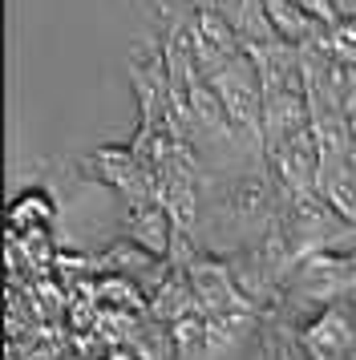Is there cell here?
<instances>
[{
	"label": "cell",
	"instance_id": "1",
	"mask_svg": "<svg viewBox=\"0 0 356 360\" xmlns=\"http://www.w3.org/2000/svg\"><path fill=\"white\" fill-rule=\"evenodd\" d=\"M207 82L215 85V94L223 101L231 130L247 138L259 154H267V142H263V82H259V69L247 57V49L235 61H227L223 69H215Z\"/></svg>",
	"mask_w": 356,
	"mask_h": 360
},
{
	"label": "cell",
	"instance_id": "2",
	"mask_svg": "<svg viewBox=\"0 0 356 360\" xmlns=\"http://www.w3.org/2000/svg\"><path fill=\"white\" fill-rule=\"evenodd\" d=\"M81 174L113 186L117 195H126V202L158 198L154 195V179H150L146 162L134 154V146H101V150H94L89 158H81Z\"/></svg>",
	"mask_w": 356,
	"mask_h": 360
},
{
	"label": "cell",
	"instance_id": "3",
	"mask_svg": "<svg viewBox=\"0 0 356 360\" xmlns=\"http://www.w3.org/2000/svg\"><path fill=\"white\" fill-rule=\"evenodd\" d=\"M272 162L275 179L288 195H300V191H320V146H316V134L312 126L300 134H288L284 142L267 146L263 154Z\"/></svg>",
	"mask_w": 356,
	"mask_h": 360
},
{
	"label": "cell",
	"instance_id": "4",
	"mask_svg": "<svg viewBox=\"0 0 356 360\" xmlns=\"http://www.w3.org/2000/svg\"><path fill=\"white\" fill-rule=\"evenodd\" d=\"M288 283L304 300H336L348 288H356V267L352 259H340V255L320 247V251H307L304 259H295Z\"/></svg>",
	"mask_w": 356,
	"mask_h": 360
},
{
	"label": "cell",
	"instance_id": "5",
	"mask_svg": "<svg viewBox=\"0 0 356 360\" xmlns=\"http://www.w3.org/2000/svg\"><path fill=\"white\" fill-rule=\"evenodd\" d=\"M186 279L194 288V308L203 316H235V311H251V300L243 295V288L235 283L231 267L215 259H194L186 267Z\"/></svg>",
	"mask_w": 356,
	"mask_h": 360
},
{
	"label": "cell",
	"instance_id": "6",
	"mask_svg": "<svg viewBox=\"0 0 356 360\" xmlns=\"http://www.w3.org/2000/svg\"><path fill=\"white\" fill-rule=\"evenodd\" d=\"M307 356L312 360H348V352L356 348V311L348 304L332 300L328 308L300 332Z\"/></svg>",
	"mask_w": 356,
	"mask_h": 360
},
{
	"label": "cell",
	"instance_id": "7",
	"mask_svg": "<svg viewBox=\"0 0 356 360\" xmlns=\"http://www.w3.org/2000/svg\"><path fill=\"white\" fill-rule=\"evenodd\" d=\"M129 235L134 243L154 251V255H166L170 243H174V219L166 211L162 198H146V202H129Z\"/></svg>",
	"mask_w": 356,
	"mask_h": 360
},
{
	"label": "cell",
	"instance_id": "8",
	"mask_svg": "<svg viewBox=\"0 0 356 360\" xmlns=\"http://www.w3.org/2000/svg\"><path fill=\"white\" fill-rule=\"evenodd\" d=\"M267 4V17H272V29L279 41H288V45H312V41H320L328 33V25L316 20L312 13H304L295 0H263Z\"/></svg>",
	"mask_w": 356,
	"mask_h": 360
},
{
	"label": "cell",
	"instance_id": "9",
	"mask_svg": "<svg viewBox=\"0 0 356 360\" xmlns=\"http://www.w3.org/2000/svg\"><path fill=\"white\" fill-rule=\"evenodd\" d=\"M53 219H57V207H53V198L45 191H20V195L8 202V227L13 235H32V231H49L53 227Z\"/></svg>",
	"mask_w": 356,
	"mask_h": 360
},
{
	"label": "cell",
	"instance_id": "10",
	"mask_svg": "<svg viewBox=\"0 0 356 360\" xmlns=\"http://www.w3.org/2000/svg\"><path fill=\"white\" fill-rule=\"evenodd\" d=\"M320 191H324V198L340 211V219H344L348 227H356V166L340 162V166L320 170Z\"/></svg>",
	"mask_w": 356,
	"mask_h": 360
},
{
	"label": "cell",
	"instance_id": "11",
	"mask_svg": "<svg viewBox=\"0 0 356 360\" xmlns=\"http://www.w3.org/2000/svg\"><path fill=\"white\" fill-rule=\"evenodd\" d=\"M231 207H235V214H239L243 223H251V219H272L275 214L272 191H267L263 179H243L239 186H235V195H231Z\"/></svg>",
	"mask_w": 356,
	"mask_h": 360
},
{
	"label": "cell",
	"instance_id": "12",
	"mask_svg": "<svg viewBox=\"0 0 356 360\" xmlns=\"http://www.w3.org/2000/svg\"><path fill=\"white\" fill-rule=\"evenodd\" d=\"M94 300L97 304H106V308H113V311H138L142 308V295H138V288H134V279H126V276H106L101 283H94Z\"/></svg>",
	"mask_w": 356,
	"mask_h": 360
},
{
	"label": "cell",
	"instance_id": "13",
	"mask_svg": "<svg viewBox=\"0 0 356 360\" xmlns=\"http://www.w3.org/2000/svg\"><path fill=\"white\" fill-rule=\"evenodd\" d=\"M324 45L340 65H356V17H340L336 25H328Z\"/></svg>",
	"mask_w": 356,
	"mask_h": 360
},
{
	"label": "cell",
	"instance_id": "14",
	"mask_svg": "<svg viewBox=\"0 0 356 360\" xmlns=\"http://www.w3.org/2000/svg\"><path fill=\"white\" fill-rule=\"evenodd\" d=\"M304 13H312L316 20H324V25H336L340 20V4L336 0H295Z\"/></svg>",
	"mask_w": 356,
	"mask_h": 360
},
{
	"label": "cell",
	"instance_id": "15",
	"mask_svg": "<svg viewBox=\"0 0 356 360\" xmlns=\"http://www.w3.org/2000/svg\"><path fill=\"white\" fill-rule=\"evenodd\" d=\"M110 360H134V356H126V352H117V356H110Z\"/></svg>",
	"mask_w": 356,
	"mask_h": 360
},
{
	"label": "cell",
	"instance_id": "16",
	"mask_svg": "<svg viewBox=\"0 0 356 360\" xmlns=\"http://www.w3.org/2000/svg\"><path fill=\"white\" fill-rule=\"evenodd\" d=\"M194 4H198V0H194Z\"/></svg>",
	"mask_w": 356,
	"mask_h": 360
}]
</instances>
